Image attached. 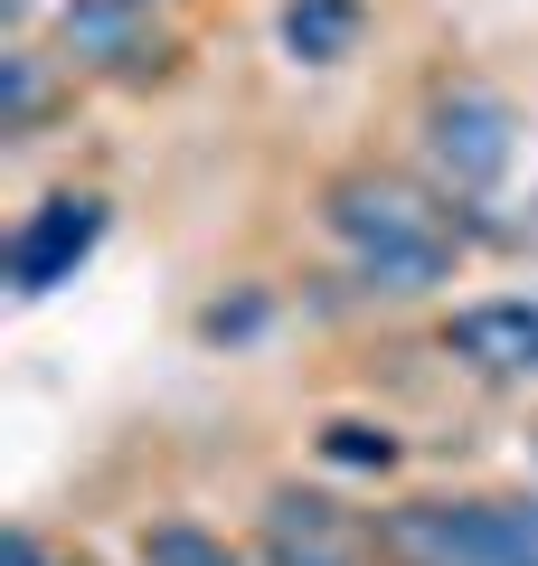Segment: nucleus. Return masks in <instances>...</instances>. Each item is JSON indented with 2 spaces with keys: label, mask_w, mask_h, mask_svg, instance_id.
Instances as JSON below:
<instances>
[{
  "label": "nucleus",
  "mask_w": 538,
  "mask_h": 566,
  "mask_svg": "<svg viewBox=\"0 0 538 566\" xmlns=\"http://www.w3.org/2000/svg\"><path fill=\"white\" fill-rule=\"evenodd\" d=\"M10 566H58V557H48L39 528H10Z\"/></svg>",
  "instance_id": "f8f14e48"
},
{
  "label": "nucleus",
  "mask_w": 538,
  "mask_h": 566,
  "mask_svg": "<svg viewBox=\"0 0 538 566\" xmlns=\"http://www.w3.org/2000/svg\"><path fill=\"white\" fill-rule=\"evenodd\" d=\"M48 104H58V76H48L39 48H0V142L20 151V142H39Z\"/></svg>",
  "instance_id": "1a4fd4ad"
},
{
  "label": "nucleus",
  "mask_w": 538,
  "mask_h": 566,
  "mask_svg": "<svg viewBox=\"0 0 538 566\" xmlns=\"http://www.w3.org/2000/svg\"><path fill=\"white\" fill-rule=\"evenodd\" d=\"M369 528L387 566H538V501H397Z\"/></svg>",
  "instance_id": "f03ea898"
},
{
  "label": "nucleus",
  "mask_w": 538,
  "mask_h": 566,
  "mask_svg": "<svg viewBox=\"0 0 538 566\" xmlns=\"http://www.w3.org/2000/svg\"><path fill=\"white\" fill-rule=\"evenodd\" d=\"M510 161H519V114L510 104L492 85H435V104H425V170H435L444 199H463V218L510 180Z\"/></svg>",
  "instance_id": "7ed1b4c3"
},
{
  "label": "nucleus",
  "mask_w": 538,
  "mask_h": 566,
  "mask_svg": "<svg viewBox=\"0 0 538 566\" xmlns=\"http://www.w3.org/2000/svg\"><path fill=\"white\" fill-rule=\"evenodd\" d=\"M369 29V0H283L275 10V39L293 66H340Z\"/></svg>",
  "instance_id": "6e6552de"
},
{
  "label": "nucleus",
  "mask_w": 538,
  "mask_h": 566,
  "mask_svg": "<svg viewBox=\"0 0 538 566\" xmlns=\"http://www.w3.org/2000/svg\"><path fill=\"white\" fill-rule=\"evenodd\" d=\"M142 10H170V0H142Z\"/></svg>",
  "instance_id": "ddd939ff"
},
{
  "label": "nucleus",
  "mask_w": 538,
  "mask_h": 566,
  "mask_svg": "<svg viewBox=\"0 0 538 566\" xmlns=\"http://www.w3.org/2000/svg\"><path fill=\"white\" fill-rule=\"evenodd\" d=\"M379 547V528H359L340 501H321V491H275V510H265V566H359Z\"/></svg>",
  "instance_id": "0eeeda50"
},
{
  "label": "nucleus",
  "mask_w": 538,
  "mask_h": 566,
  "mask_svg": "<svg viewBox=\"0 0 538 566\" xmlns=\"http://www.w3.org/2000/svg\"><path fill=\"white\" fill-rule=\"evenodd\" d=\"M321 463H340V472H387V463H397V434L369 424V416H340V424H321Z\"/></svg>",
  "instance_id": "9b49d317"
},
{
  "label": "nucleus",
  "mask_w": 538,
  "mask_h": 566,
  "mask_svg": "<svg viewBox=\"0 0 538 566\" xmlns=\"http://www.w3.org/2000/svg\"><path fill=\"white\" fill-rule=\"evenodd\" d=\"M321 227L340 237L350 274L369 283V293H387V303L444 293L454 264H463V245H473L463 199H444V189H425V180H397V170H340V180L321 189Z\"/></svg>",
  "instance_id": "f257e3e1"
},
{
  "label": "nucleus",
  "mask_w": 538,
  "mask_h": 566,
  "mask_svg": "<svg viewBox=\"0 0 538 566\" xmlns=\"http://www.w3.org/2000/svg\"><path fill=\"white\" fill-rule=\"evenodd\" d=\"M133 547H142V566H256L237 538H218V528H199V520H152Z\"/></svg>",
  "instance_id": "9d476101"
},
{
  "label": "nucleus",
  "mask_w": 538,
  "mask_h": 566,
  "mask_svg": "<svg viewBox=\"0 0 538 566\" xmlns=\"http://www.w3.org/2000/svg\"><path fill=\"white\" fill-rule=\"evenodd\" d=\"M152 20L161 10H142V0H66L58 10V57L85 66V76H114V85H152L179 57Z\"/></svg>",
  "instance_id": "20e7f679"
},
{
  "label": "nucleus",
  "mask_w": 538,
  "mask_h": 566,
  "mask_svg": "<svg viewBox=\"0 0 538 566\" xmlns=\"http://www.w3.org/2000/svg\"><path fill=\"white\" fill-rule=\"evenodd\" d=\"M95 237H104V199H95V189H58V199H39L20 218V237H10V293L39 303V293L76 283V264L95 255Z\"/></svg>",
  "instance_id": "39448f33"
},
{
  "label": "nucleus",
  "mask_w": 538,
  "mask_h": 566,
  "mask_svg": "<svg viewBox=\"0 0 538 566\" xmlns=\"http://www.w3.org/2000/svg\"><path fill=\"white\" fill-rule=\"evenodd\" d=\"M444 359H463L473 378L529 387L538 378V303L529 293H482V303L444 312Z\"/></svg>",
  "instance_id": "423d86ee"
}]
</instances>
